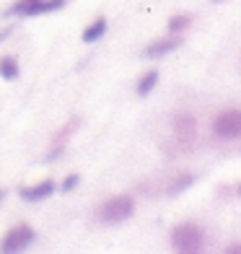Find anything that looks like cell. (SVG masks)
<instances>
[{
  "label": "cell",
  "mask_w": 241,
  "mask_h": 254,
  "mask_svg": "<svg viewBox=\"0 0 241 254\" xmlns=\"http://www.w3.org/2000/svg\"><path fill=\"white\" fill-rule=\"evenodd\" d=\"M169 241H171V249L179 254H197L205 247V231L202 226L192 223V221H181L171 228Z\"/></svg>",
  "instance_id": "cell-1"
},
{
  "label": "cell",
  "mask_w": 241,
  "mask_h": 254,
  "mask_svg": "<svg viewBox=\"0 0 241 254\" xmlns=\"http://www.w3.org/2000/svg\"><path fill=\"white\" fill-rule=\"evenodd\" d=\"M135 215V200L130 194H114L96 207V218L104 226H120Z\"/></svg>",
  "instance_id": "cell-2"
},
{
  "label": "cell",
  "mask_w": 241,
  "mask_h": 254,
  "mask_svg": "<svg viewBox=\"0 0 241 254\" xmlns=\"http://www.w3.org/2000/svg\"><path fill=\"white\" fill-rule=\"evenodd\" d=\"M34 241H37V231H34L29 223H18L13 228H8L5 236L0 239V252L18 254V252H26Z\"/></svg>",
  "instance_id": "cell-3"
},
{
  "label": "cell",
  "mask_w": 241,
  "mask_h": 254,
  "mask_svg": "<svg viewBox=\"0 0 241 254\" xmlns=\"http://www.w3.org/2000/svg\"><path fill=\"white\" fill-rule=\"evenodd\" d=\"M171 132H174L177 143L181 148H189L197 140V132H200V125H197V117L192 112H177L174 120H171Z\"/></svg>",
  "instance_id": "cell-4"
},
{
  "label": "cell",
  "mask_w": 241,
  "mask_h": 254,
  "mask_svg": "<svg viewBox=\"0 0 241 254\" xmlns=\"http://www.w3.org/2000/svg\"><path fill=\"white\" fill-rule=\"evenodd\" d=\"M213 135L218 140H239L241 137V109H223L213 120Z\"/></svg>",
  "instance_id": "cell-5"
},
{
  "label": "cell",
  "mask_w": 241,
  "mask_h": 254,
  "mask_svg": "<svg viewBox=\"0 0 241 254\" xmlns=\"http://www.w3.org/2000/svg\"><path fill=\"white\" fill-rule=\"evenodd\" d=\"M181 44H184L181 34H166V37H161V39L148 44V47L143 50V55L148 57V60H158V57H166V55H171L174 50H179Z\"/></svg>",
  "instance_id": "cell-6"
},
{
  "label": "cell",
  "mask_w": 241,
  "mask_h": 254,
  "mask_svg": "<svg viewBox=\"0 0 241 254\" xmlns=\"http://www.w3.org/2000/svg\"><path fill=\"white\" fill-rule=\"evenodd\" d=\"M55 190H57L55 179H42L37 184H26V187H21L18 194H21V200H26V202H42V200L52 197Z\"/></svg>",
  "instance_id": "cell-7"
},
{
  "label": "cell",
  "mask_w": 241,
  "mask_h": 254,
  "mask_svg": "<svg viewBox=\"0 0 241 254\" xmlns=\"http://www.w3.org/2000/svg\"><path fill=\"white\" fill-rule=\"evenodd\" d=\"M78 125H80V120H78V117H73L65 127H60V130H57L55 140H52V145H50V156H47V161H55L57 156H60V153L65 151V145H67V140L73 137V132L78 130Z\"/></svg>",
  "instance_id": "cell-8"
},
{
  "label": "cell",
  "mask_w": 241,
  "mask_h": 254,
  "mask_svg": "<svg viewBox=\"0 0 241 254\" xmlns=\"http://www.w3.org/2000/svg\"><path fill=\"white\" fill-rule=\"evenodd\" d=\"M107 29H109V21H107L104 16H99V18H94V21H91V24L83 29L80 39H83V44H96L99 39H104Z\"/></svg>",
  "instance_id": "cell-9"
},
{
  "label": "cell",
  "mask_w": 241,
  "mask_h": 254,
  "mask_svg": "<svg viewBox=\"0 0 241 254\" xmlns=\"http://www.w3.org/2000/svg\"><path fill=\"white\" fill-rule=\"evenodd\" d=\"M194 182H197V174H192V171H179V174H174V179L169 182L166 192L171 194V197H177V194L187 192V190L192 187Z\"/></svg>",
  "instance_id": "cell-10"
},
{
  "label": "cell",
  "mask_w": 241,
  "mask_h": 254,
  "mask_svg": "<svg viewBox=\"0 0 241 254\" xmlns=\"http://www.w3.org/2000/svg\"><path fill=\"white\" fill-rule=\"evenodd\" d=\"M158 70H145L140 78H137V83H135V94L140 96V99H145V96H151L153 91H156V86H158Z\"/></svg>",
  "instance_id": "cell-11"
},
{
  "label": "cell",
  "mask_w": 241,
  "mask_h": 254,
  "mask_svg": "<svg viewBox=\"0 0 241 254\" xmlns=\"http://www.w3.org/2000/svg\"><path fill=\"white\" fill-rule=\"evenodd\" d=\"M18 75H21L18 57H13V55H0V78H3V80H16Z\"/></svg>",
  "instance_id": "cell-12"
},
{
  "label": "cell",
  "mask_w": 241,
  "mask_h": 254,
  "mask_svg": "<svg viewBox=\"0 0 241 254\" xmlns=\"http://www.w3.org/2000/svg\"><path fill=\"white\" fill-rule=\"evenodd\" d=\"M65 5H67V0H37L26 10V16H47V13H55V10H60Z\"/></svg>",
  "instance_id": "cell-13"
},
{
  "label": "cell",
  "mask_w": 241,
  "mask_h": 254,
  "mask_svg": "<svg viewBox=\"0 0 241 254\" xmlns=\"http://www.w3.org/2000/svg\"><path fill=\"white\" fill-rule=\"evenodd\" d=\"M189 26H192V16H189V13H177V16L169 18L166 31H169V34H184Z\"/></svg>",
  "instance_id": "cell-14"
},
{
  "label": "cell",
  "mask_w": 241,
  "mask_h": 254,
  "mask_svg": "<svg viewBox=\"0 0 241 254\" xmlns=\"http://www.w3.org/2000/svg\"><path fill=\"white\" fill-rule=\"evenodd\" d=\"M37 3V0H16L13 5L8 8V16H26V10Z\"/></svg>",
  "instance_id": "cell-15"
},
{
  "label": "cell",
  "mask_w": 241,
  "mask_h": 254,
  "mask_svg": "<svg viewBox=\"0 0 241 254\" xmlns=\"http://www.w3.org/2000/svg\"><path fill=\"white\" fill-rule=\"evenodd\" d=\"M78 184H80V174H67L60 184V190H62V194H67V192H73Z\"/></svg>",
  "instance_id": "cell-16"
},
{
  "label": "cell",
  "mask_w": 241,
  "mask_h": 254,
  "mask_svg": "<svg viewBox=\"0 0 241 254\" xmlns=\"http://www.w3.org/2000/svg\"><path fill=\"white\" fill-rule=\"evenodd\" d=\"M226 254H241V241L239 239L228 241V244H226Z\"/></svg>",
  "instance_id": "cell-17"
},
{
  "label": "cell",
  "mask_w": 241,
  "mask_h": 254,
  "mask_svg": "<svg viewBox=\"0 0 241 254\" xmlns=\"http://www.w3.org/2000/svg\"><path fill=\"white\" fill-rule=\"evenodd\" d=\"M10 34H13V29H5V31H0V42H5Z\"/></svg>",
  "instance_id": "cell-18"
},
{
  "label": "cell",
  "mask_w": 241,
  "mask_h": 254,
  "mask_svg": "<svg viewBox=\"0 0 241 254\" xmlns=\"http://www.w3.org/2000/svg\"><path fill=\"white\" fill-rule=\"evenodd\" d=\"M5 194H8V192H5L3 187H0V202H3V200H5Z\"/></svg>",
  "instance_id": "cell-19"
},
{
  "label": "cell",
  "mask_w": 241,
  "mask_h": 254,
  "mask_svg": "<svg viewBox=\"0 0 241 254\" xmlns=\"http://www.w3.org/2000/svg\"><path fill=\"white\" fill-rule=\"evenodd\" d=\"M213 3H215V5H218V3H223V0H213Z\"/></svg>",
  "instance_id": "cell-20"
},
{
  "label": "cell",
  "mask_w": 241,
  "mask_h": 254,
  "mask_svg": "<svg viewBox=\"0 0 241 254\" xmlns=\"http://www.w3.org/2000/svg\"><path fill=\"white\" fill-rule=\"evenodd\" d=\"M239 194H241V184H239Z\"/></svg>",
  "instance_id": "cell-21"
}]
</instances>
